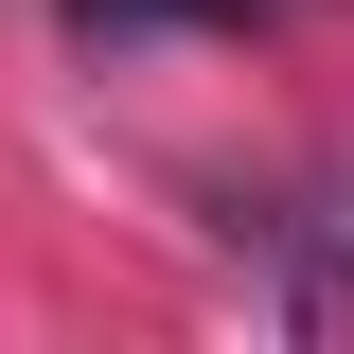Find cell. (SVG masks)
<instances>
[{
    "label": "cell",
    "mask_w": 354,
    "mask_h": 354,
    "mask_svg": "<svg viewBox=\"0 0 354 354\" xmlns=\"http://www.w3.org/2000/svg\"><path fill=\"white\" fill-rule=\"evenodd\" d=\"M88 36H160V18H248V0H71Z\"/></svg>",
    "instance_id": "1"
}]
</instances>
